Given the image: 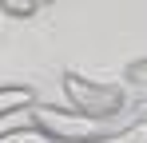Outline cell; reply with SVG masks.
Returning <instances> with one entry per match:
<instances>
[{
	"mask_svg": "<svg viewBox=\"0 0 147 143\" xmlns=\"http://www.w3.org/2000/svg\"><path fill=\"white\" fill-rule=\"evenodd\" d=\"M0 8H4L8 16H16V20H28V16H36L40 0H0Z\"/></svg>",
	"mask_w": 147,
	"mask_h": 143,
	"instance_id": "52a82bcc",
	"label": "cell"
},
{
	"mask_svg": "<svg viewBox=\"0 0 147 143\" xmlns=\"http://www.w3.org/2000/svg\"><path fill=\"white\" fill-rule=\"evenodd\" d=\"M139 119H147V103H143V115H139Z\"/></svg>",
	"mask_w": 147,
	"mask_h": 143,
	"instance_id": "ba28073f",
	"label": "cell"
},
{
	"mask_svg": "<svg viewBox=\"0 0 147 143\" xmlns=\"http://www.w3.org/2000/svg\"><path fill=\"white\" fill-rule=\"evenodd\" d=\"M60 84H64V99H68V107H76V111L115 119L123 107H127V92H123V88L99 84V80H84L80 72H64Z\"/></svg>",
	"mask_w": 147,
	"mask_h": 143,
	"instance_id": "7a4b0ae2",
	"label": "cell"
},
{
	"mask_svg": "<svg viewBox=\"0 0 147 143\" xmlns=\"http://www.w3.org/2000/svg\"><path fill=\"white\" fill-rule=\"evenodd\" d=\"M32 107V88L28 84H0V119L12 115V111H24Z\"/></svg>",
	"mask_w": 147,
	"mask_h": 143,
	"instance_id": "3957f363",
	"label": "cell"
},
{
	"mask_svg": "<svg viewBox=\"0 0 147 143\" xmlns=\"http://www.w3.org/2000/svg\"><path fill=\"white\" fill-rule=\"evenodd\" d=\"M40 4H52V0H40Z\"/></svg>",
	"mask_w": 147,
	"mask_h": 143,
	"instance_id": "9c48e42d",
	"label": "cell"
},
{
	"mask_svg": "<svg viewBox=\"0 0 147 143\" xmlns=\"http://www.w3.org/2000/svg\"><path fill=\"white\" fill-rule=\"evenodd\" d=\"M88 143H147V119H135V123L115 127V131H107L99 139H88Z\"/></svg>",
	"mask_w": 147,
	"mask_h": 143,
	"instance_id": "277c9868",
	"label": "cell"
},
{
	"mask_svg": "<svg viewBox=\"0 0 147 143\" xmlns=\"http://www.w3.org/2000/svg\"><path fill=\"white\" fill-rule=\"evenodd\" d=\"M0 143H56V139H48L32 119H28V127H12V131H4L0 135Z\"/></svg>",
	"mask_w": 147,
	"mask_h": 143,
	"instance_id": "5b68a950",
	"label": "cell"
},
{
	"mask_svg": "<svg viewBox=\"0 0 147 143\" xmlns=\"http://www.w3.org/2000/svg\"><path fill=\"white\" fill-rule=\"evenodd\" d=\"M32 123L56 143H88V139L115 131L111 119L88 115V111H76V107H32Z\"/></svg>",
	"mask_w": 147,
	"mask_h": 143,
	"instance_id": "6da1fadb",
	"label": "cell"
},
{
	"mask_svg": "<svg viewBox=\"0 0 147 143\" xmlns=\"http://www.w3.org/2000/svg\"><path fill=\"white\" fill-rule=\"evenodd\" d=\"M123 80L139 92V99L147 103V60H135V64H127V72H123Z\"/></svg>",
	"mask_w": 147,
	"mask_h": 143,
	"instance_id": "8992f818",
	"label": "cell"
}]
</instances>
